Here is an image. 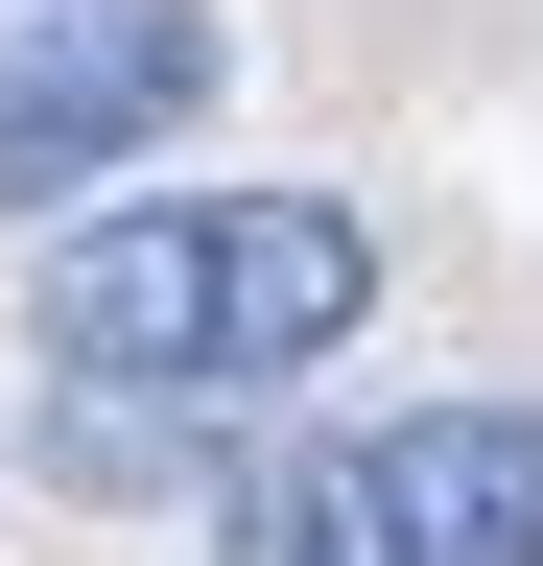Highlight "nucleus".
<instances>
[{
  "instance_id": "obj_5",
  "label": "nucleus",
  "mask_w": 543,
  "mask_h": 566,
  "mask_svg": "<svg viewBox=\"0 0 543 566\" xmlns=\"http://www.w3.org/2000/svg\"><path fill=\"white\" fill-rule=\"evenodd\" d=\"M213 566H401L378 424H260V449L213 472Z\"/></svg>"
},
{
  "instance_id": "obj_2",
  "label": "nucleus",
  "mask_w": 543,
  "mask_h": 566,
  "mask_svg": "<svg viewBox=\"0 0 543 566\" xmlns=\"http://www.w3.org/2000/svg\"><path fill=\"white\" fill-rule=\"evenodd\" d=\"M355 307H378V212L355 189H213V401L355 354Z\"/></svg>"
},
{
  "instance_id": "obj_1",
  "label": "nucleus",
  "mask_w": 543,
  "mask_h": 566,
  "mask_svg": "<svg viewBox=\"0 0 543 566\" xmlns=\"http://www.w3.org/2000/svg\"><path fill=\"white\" fill-rule=\"evenodd\" d=\"M213 0H0V212L48 189H118L143 142L213 118Z\"/></svg>"
},
{
  "instance_id": "obj_6",
  "label": "nucleus",
  "mask_w": 543,
  "mask_h": 566,
  "mask_svg": "<svg viewBox=\"0 0 543 566\" xmlns=\"http://www.w3.org/2000/svg\"><path fill=\"white\" fill-rule=\"evenodd\" d=\"M48 472H72V495H166V472H213V401H166V378H72V401H48Z\"/></svg>"
},
{
  "instance_id": "obj_4",
  "label": "nucleus",
  "mask_w": 543,
  "mask_h": 566,
  "mask_svg": "<svg viewBox=\"0 0 543 566\" xmlns=\"http://www.w3.org/2000/svg\"><path fill=\"white\" fill-rule=\"evenodd\" d=\"M378 495H401V566H543V401H401Z\"/></svg>"
},
{
  "instance_id": "obj_3",
  "label": "nucleus",
  "mask_w": 543,
  "mask_h": 566,
  "mask_svg": "<svg viewBox=\"0 0 543 566\" xmlns=\"http://www.w3.org/2000/svg\"><path fill=\"white\" fill-rule=\"evenodd\" d=\"M48 354H72V378H166V401H213V189L48 237Z\"/></svg>"
}]
</instances>
